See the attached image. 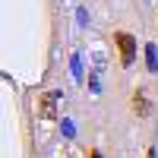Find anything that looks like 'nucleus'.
<instances>
[{"instance_id":"obj_1","label":"nucleus","mask_w":158,"mask_h":158,"mask_svg":"<svg viewBox=\"0 0 158 158\" xmlns=\"http://www.w3.org/2000/svg\"><path fill=\"white\" fill-rule=\"evenodd\" d=\"M114 44H117V51H120L123 67H130V63L136 60V38L130 35V32H117L114 35Z\"/></svg>"},{"instance_id":"obj_2","label":"nucleus","mask_w":158,"mask_h":158,"mask_svg":"<svg viewBox=\"0 0 158 158\" xmlns=\"http://www.w3.org/2000/svg\"><path fill=\"white\" fill-rule=\"evenodd\" d=\"M38 101H41V117H44V120H54V104H57V92H48V95H41Z\"/></svg>"},{"instance_id":"obj_3","label":"nucleus","mask_w":158,"mask_h":158,"mask_svg":"<svg viewBox=\"0 0 158 158\" xmlns=\"http://www.w3.org/2000/svg\"><path fill=\"white\" fill-rule=\"evenodd\" d=\"M133 111L136 114H149V101H146V92H142V89L133 92Z\"/></svg>"},{"instance_id":"obj_4","label":"nucleus","mask_w":158,"mask_h":158,"mask_svg":"<svg viewBox=\"0 0 158 158\" xmlns=\"http://www.w3.org/2000/svg\"><path fill=\"white\" fill-rule=\"evenodd\" d=\"M149 158H158V152H155V149H149Z\"/></svg>"},{"instance_id":"obj_5","label":"nucleus","mask_w":158,"mask_h":158,"mask_svg":"<svg viewBox=\"0 0 158 158\" xmlns=\"http://www.w3.org/2000/svg\"><path fill=\"white\" fill-rule=\"evenodd\" d=\"M92 158H101V152H92Z\"/></svg>"}]
</instances>
